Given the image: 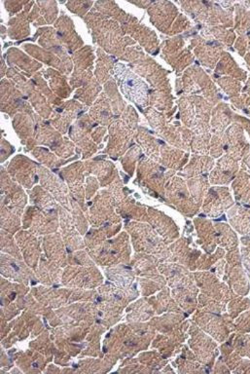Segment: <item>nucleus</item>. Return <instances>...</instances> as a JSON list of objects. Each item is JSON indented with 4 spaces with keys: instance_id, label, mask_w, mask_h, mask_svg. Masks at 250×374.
<instances>
[{
    "instance_id": "1",
    "label": "nucleus",
    "mask_w": 250,
    "mask_h": 374,
    "mask_svg": "<svg viewBox=\"0 0 250 374\" xmlns=\"http://www.w3.org/2000/svg\"><path fill=\"white\" fill-rule=\"evenodd\" d=\"M115 73H116L117 77L121 83V87L123 89L125 96H129L132 101H136L137 103H140V100L142 101L144 95V84L137 77L136 75L130 73L129 70L124 68L123 66H117L115 68Z\"/></svg>"
}]
</instances>
